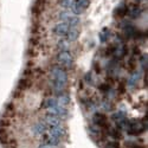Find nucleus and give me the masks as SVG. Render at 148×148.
Instances as JSON below:
<instances>
[{
    "label": "nucleus",
    "mask_w": 148,
    "mask_h": 148,
    "mask_svg": "<svg viewBox=\"0 0 148 148\" xmlns=\"http://www.w3.org/2000/svg\"><path fill=\"white\" fill-rule=\"evenodd\" d=\"M68 83V73L64 69H62L60 66H55L51 70V87L55 92L58 95L64 94L63 91L65 90Z\"/></svg>",
    "instance_id": "obj_1"
},
{
    "label": "nucleus",
    "mask_w": 148,
    "mask_h": 148,
    "mask_svg": "<svg viewBox=\"0 0 148 148\" xmlns=\"http://www.w3.org/2000/svg\"><path fill=\"white\" fill-rule=\"evenodd\" d=\"M57 59L60 64H63L68 68H71L73 65V62H75V59H73V56L71 55V52L69 50H65V51H59L58 55H57Z\"/></svg>",
    "instance_id": "obj_2"
},
{
    "label": "nucleus",
    "mask_w": 148,
    "mask_h": 148,
    "mask_svg": "<svg viewBox=\"0 0 148 148\" xmlns=\"http://www.w3.org/2000/svg\"><path fill=\"white\" fill-rule=\"evenodd\" d=\"M90 5V0H75L71 5V12L73 14H81Z\"/></svg>",
    "instance_id": "obj_3"
},
{
    "label": "nucleus",
    "mask_w": 148,
    "mask_h": 148,
    "mask_svg": "<svg viewBox=\"0 0 148 148\" xmlns=\"http://www.w3.org/2000/svg\"><path fill=\"white\" fill-rule=\"evenodd\" d=\"M47 115H52L56 117H59L60 120L64 119L68 116V109L65 107H62V106H55L52 108H49L47 109Z\"/></svg>",
    "instance_id": "obj_4"
},
{
    "label": "nucleus",
    "mask_w": 148,
    "mask_h": 148,
    "mask_svg": "<svg viewBox=\"0 0 148 148\" xmlns=\"http://www.w3.org/2000/svg\"><path fill=\"white\" fill-rule=\"evenodd\" d=\"M49 135H52V136L56 138H63L64 135L66 134V128L63 126H55V127H49Z\"/></svg>",
    "instance_id": "obj_5"
},
{
    "label": "nucleus",
    "mask_w": 148,
    "mask_h": 148,
    "mask_svg": "<svg viewBox=\"0 0 148 148\" xmlns=\"http://www.w3.org/2000/svg\"><path fill=\"white\" fill-rule=\"evenodd\" d=\"M69 30H70V27L68 26V24L62 21V23H58L57 25L53 27V33L58 37H65Z\"/></svg>",
    "instance_id": "obj_6"
},
{
    "label": "nucleus",
    "mask_w": 148,
    "mask_h": 148,
    "mask_svg": "<svg viewBox=\"0 0 148 148\" xmlns=\"http://www.w3.org/2000/svg\"><path fill=\"white\" fill-rule=\"evenodd\" d=\"M94 123L98 128H108V122H107V116L102 113H96L94 115Z\"/></svg>",
    "instance_id": "obj_7"
},
{
    "label": "nucleus",
    "mask_w": 148,
    "mask_h": 148,
    "mask_svg": "<svg viewBox=\"0 0 148 148\" xmlns=\"http://www.w3.org/2000/svg\"><path fill=\"white\" fill-rule=\"evenodd\" d=\"M44 123L49 127H55V126H60L62 125V120L59 117H56V116H52V115H47L44 117Z\"/></svg>",
    "instance_id": "obj_8"
},
{
    "label": "nucleus",
    "mask_w": 148,
    "mask_h": 148,
    "mask_svg": "<svg viewBox=\"0 0 148 148\" xmlns=\"http://www.w3.org/2000/svg\"><path fill=\"white\" fill-rule=\"evenodd\" d=\"M46 129H47V126L44 123V121L42 122H37L36 125L33 126V133H34V135H38V136H42V135H44L45 134V132H46Z\"/></svg>",
    "instance_id": "obj_9"
},
{
    "label": "nucleus",
    "mask_w": 148,
    "mask_h": 148,
    "mask_svg": "<svg viewBox=\"0 0 148 148\" xmlns=\"http://www.w3.org/2000/svg\"><path fill=\"white\" fill-rule=\"evenodd\" d=\"M43 143L44 145H47V146L56 147V146H58L60 143V139L59 138H56V136H52V135H47V136H44Z\"/></svg>",
    "instance_id": "obj_10"
},
{
    "label": "nucleus",
    "mask_w": 148,
    "mask_h": 148,
    "mask_svg": "<svg viewBox=\"0 0 148 148\" xmlns=\"http://www.w3.org/2000/svg\"><path fill=\"white\" fill-rule=\"evenodd\" d=\"M66 40L69 42V43H71V42H75V40H77L78 39V37H79V32H78V30L77 29H70L69 31H68V33H66Z\"/></svg>",
    "instance_id": "obj_11"
},
{
    "label": "nucleus",
    "mask_w": 148,
    "mask_h": 148,
    "mask_svg": "<svg viewBox=\"0 0 148 148\" xmlns=\"http://www.w3.org/2000/svg\"><path fill=\"white\" fill-rule=\"evenodd\" d=\"M126 53H127V47H126L125 45H123V44H121V45L116 46L115 51H114V55H115L116 59H122L123 57L126 56Z\"/></svg>",
    "instance_id": "obj_12"
},
{
    "label": "nucleus",
    "mask_w": 148,
    "mask_h": 148,
    "mask_svg": "<svg viewBox=\"0 0 148 148\" xmlns=\"http://www.w3.org/2000/svg\"><path fill=\"white\" fill-rule=\"evenodd\" d=\"M70 103V97L66 95V94H60L57 98V104L58 106H62V107H65Z\"/></svg>",
    "instance_id": "obj_13"
},
{
    "label": "nucleus",
    "mask_w": 148,
    "mask_h": 148,
    "mask_svg": "<svg viewBox=\"0 0 148 148\" xmlns=\"http://www.w3.org/2000/svg\"><path fill=\"white\" fill-rule=\"evenodd\" d=\"M125 33H126L127 38H135V36H136V30H135V27L132 25V24H127L125 26Z\"/></svg>",
    "instance_id": "obj_14"
},
{
    "label": "nucleus",
    "mask_w": 148,
    "mask_h": 148,
    "mask_svg": "<svg viewBox=\"0 0 148 148\" xmlns=\"http://www.w3.org/2000/svg\"><path fill=\"white\" fill-rule=\"evenodd\" d=\"M66 24H68V26L70 27V29H76L78 25H79V23H81V20H79V18L78 17H75V16H71L66 21H65Z\"/></svg>",
    "instance_id": "obj_15"
},
{
    "label": "nucleus",
    "mask_w": 148,
    "mask_h": 148,
    "mask_svg": "<svg viewBox=\"0 0 148 148\" xmlns=\"http://www.w3.org/2000/svg\"><path fill=\"white\" fill-rule=\"evenodd\" d=\"M55 106H57V98H55V97H49V98H46V100L44 101V103H43V108H45V109H49V108H52V107H55Z\"/></svg>",
    "instance_id": "obj_16"
},
{
    "label": "nucleus",
    "mask_w": 148,
    "mask_h": 148,
    "mask_svg": "<svg viewBox=\"0 0 148 148\" xmlns=\"http://www.w3.org/2000/svg\"><path fill=\"white\" fill-rule=\"evenodd\" d=\"M57 46H58V49L60 51H65V50H68V49H69V42L66 39H60L58 42Z\"/></svg>",
    "instance_id": "obj_17"
},
{
    "label": "nucleus",
    "mask_w": 148,
    "mask_h": 148,
    "mask_svg": "<svg viewBox=\"0 0 148 148\" xmlns=\"http://www.w3.org/2000/svg\"><path fill=\"white\" fill-rule=\"evenodd\" d=\"M141 14V8L139 6H134L130 11H129V16L132 18H138L139 16Z\"/></svg>",
    "instance_id": "obj_18"
},
{
    "label": "nucleus",
    "mask_w": 148,
    "mask_h": 148,
    "mask_svg": "<svg viewBox=\"0 0 148 148\" xmlns=\"http://www.w3.org/2000/svg\"><path fill=\"white\" fill-rule=\"evenodd\" d=\"M71 16H72V13H70L69 11H62L60 13L58 14V18H59V20H62V21H64V23H65Z\"/></svg>",
    "instance_id": "obj_19"
},
{
    "label": "nucleus",
    "mask_w": 148,
    "mask_h": 148,
    "mask_svg": "<svg viewBox=\"0 0 148 148\" xmlns=\"http://www.w3.org/2000/svg\"><path fill=\"white\" fill-rule=\"evenodd\" d=\"M31 85V81L30 79H21L20 82H19V84H18V88L19 89H21V90H25V89H27Z\"/></svg>",
    "instance_id": "obj_20"
},
{
    "label": "nucleus",
    "mask_w": 148,
    "mask_h": 148,
    "mask_svg": "<svg viewBox=\"0 0 148 148\" xmlns=\"http://www.w3.org/2000/svg\"><path fill=\"white\" fill-rule=\"evenodd\" d=\"M108 38H109V30L108 29H104L103 32L100 34V39H101L102 43H106L108 40Z\"/></svg>",
    "instance_id": "obj_21"
},
{
    "label": "nucleus",
    "mask_w": 148,
    "mask_h": 148,
    "mask_svg": "<svg viewBox=\"0 0 148 148\" xmlns=\"http://www.w3.org/2000/svg\"><path fill=\"white\" fill-rule=\"evenodd\" d=\"M127 12H128V8L127 7H120V8L116 10L115 13H116L117 17H125L127 14Z\"/></svg>",
    "instance_id": "obj_22"
},
{
    "label": "nucleus",
    "mask_w": 148,
    "mask_h": 148,
    "mask_svg": "<svg viewBox=\"0 0 148 148\" xmlns=\"http://www.w3.org/2000/svg\"><path fill=\"white\" fill-rule=\"evenodd\" d=\"M73 1H75V0H60L59 4H60L62 7H64V8H70Z\"/></svg>",
    "instance_id": "obj_23"
},
{
    "label": "nucleus",
    "mask_w": 148,
    "mask_h": 148,
    "mask_svg": "<svg viewBox=\"0 0 148 148\" xmlns=\"http://www.w3.org/2000/svg\"><path fill=\"white\" fill-rule=\"evenodd\" d=\"M139 77H140V73H139L138 71H136V72H134V73H133V76H132L130 79H129V83H128V84H129V85H133V83H134L135 81H138Z\"/></svg>",
    "instance_id": "obj_24"
},
{
    "label": "nucleus",
    "mask_w": 148,
    "mask_h": 148,
    "mask_svg": "<svg viewBox=\"0 0 148 148\" xmlns=\"http://www.w3.org/2000/svg\"><path fill=\"white\" fill-rule=\"evenodd\" d=\"M102 107H103L106 110H108V112H110V110H113V104L110 103L109 101H103Z\"/></svg>",
    "instance_id": "obj_25"
},
{
    "label": "nucleus",
    "mask_w": 148,
    "mask_h": 148,
    "mask_svg": "<svg viewBox=\"0 0 148 148\" xmlns=\"http://www.w3.org/2000/svg\"><path fill=\"white\" fill-rule=\"evenodd\" d=\"M109 84L108 83H103V84H101V85H98V89H100L101 91H103V92H106V91H108L109 90Z\"/></svg>",
    "instance_id": "obj_26"
},
{
    "label": "nucleus",
    "mask_w": 148,
    "mask_h": 148,
    "mask_svg": "<svg viewBox=\"0 0 148 148\" xmlns=\"http://www.w3.org/2000/svg\"><path fill=\"white\" fill-rule=\"evenodd\" d=\"M134 69H135V63H134L133 60H129L128 62V70L129 71H133Z\"/></svg>",
    "instance_id": "obj_27"
},
{
    "label": "nucleus",
    "mask_w": 148,
    "mask_h": 148,
    "mask_svg": "<svg viewBox=\"0 0 148 148\" xmlns=\"http://www.w3.org/2000/svg\"><path fill=\"white\" fill-rule=\"evenodd\" d=\"M30 43H31V45H37V44L39 43V39L36 38V37H32V38L30 39Z\"/></svg>",
    "instance_id": "obj_28"
},
{
    "label": "nucleus",
    "mask_w": 148,
    "mask_h": 148,
    "mask_svg": "<svg viewBox=\"0 0 148 148\" xmlns=\"http://www.w3.org/2000/svg\"><path fill=\"white\" fill-rule=\"evenodd\" d=\"M39 148H55V147H52V146H47V145H44V143H42V145L39 146Z\"/></svg>",
    "instance_id": "obj_29"
},
{
    "label": "nucleus",
    "mask_w": 148,
    "mask_h": 148,
    "mask_svg": "<svg viewBox=\"0 0 148 148\" xmlns=\"http://www.w3.org/2000/svg\"><path fill=\"white\" fill-rule=\"evenodd\" d=\"M134 55H140V50H139V47H134Z\"/></svg>",
    "instance_id": "obj_30"
},
{
    "label": "nucleus",
    "mask_w": 148,
    "mask_h": 148,
    "mask_svg": "<svg viewBox=\"0 0 148 148\" xmlns=\"http://www.w3.org/2000/svg\"><path fill=\"white\" fill-rule=\"evenodd\" d=\"M138 1H140V0H138Z\"/></svg>",
    "instance_id": "obj_31"
}]
</instances>
